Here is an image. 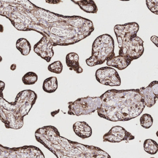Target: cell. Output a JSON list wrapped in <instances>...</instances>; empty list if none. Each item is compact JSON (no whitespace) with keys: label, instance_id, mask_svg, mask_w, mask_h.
<instances>
[{"label":"cell","instance_id":"6da1fadb","mask_svg":"<svg viewBox=\"0 0 158 158\" xmlns=\"http://www.w3.org/2000/svg\"><path fill=\"white\" fill-rule=\"evenodd\" d=\"M101 107L97 112L99 117L111 122H125L139 116L146 106L137 89H111L100 97Z\"/></svg>","mask_w":158,"mask_h":158},{"label":"cell","instance_id":"7a4b0ae2","mask_svg":"<svg viewBox=\"0 0 158 158\" xmlns=\"http://www.w3.org/2000/svg\"><path fill=\"white\" fill-rule=\"evenodd\" d=\"M35 137L37 141L58 158H111L99 148L84 145L61 136L58 129L52 126L38 128Z\"/></svg>","mask_w":158,"mask_h":158},{"label":"cell","instance_id":"3957f363","mask_svg":"<svg viewBox=\"0 0 158 158\" xmlns=\"http://www.w3.org/2000/svg\"><path fill=\"white\" fill-rule=\"evenodd\" d=\"M37 99L30 89L19 92L14 102H10L0 96V117L7 128L19 129L24 124V118L29 113Z\"/></svg>","mask_w":158,"mask_h":158},{"label":"cell","instance_id":"277c9868","mask_svg":"<svg viewBox=\"0 0 158 158\" xmlns=\"http://www.w3.org/2000/svg\"><path fill=\"white\" fill-rule=\"evenodd\" d=\"M139 28L138 24L135 22L114 26V30L120 49L119 55L133 61L143 55L144 41L137 35Z\"/></svg>","mask_w":158,"mask_h":158},{"label":"cell","instance_id":"5b68a950","mask_svg":"<svg viewBox=\"0 0 158 158\" xmlns=\"http://www.w3.org/2000/svg\"><path fill=\"white\" fill-rule=\"evenodd\" d=\"M114 42L111 36L104 34L98 37L92 45L90 58L86 60L88 66H94L104 63L115 57Z\"/></svg>","mask_w":158,"mask_h":158},{"label":"cell","instance_id":"8992f818","mask_svg":"<svg viewBox=\"0 0 158 158\" xmlns=\"http://www.w3.org/2000/svg\"><path fill=\"white\" fill-rule=\"evenodd\" d=\"M102 101L99 97H87L79 98L68 102V114L75 116L89 115L95 112L101 107Z\"/></svg>","mask_w":158,"mask_h":158},{"label":"cell","instance_id":"52a82bcc","mask_svg":"<svg viewBox=\"0 0 158 158\" xmlns=\"http://www.w3.org/2000/svg\"><path fill=\"white\" fill-rule=\"evenodd\" d=\"M0 158H45L42 152L34 146L9 148L1 145Z\"/></svg>","mask_w":158,"mask_h":158},{"label":"cell","instance_id":"ba28073f","mask_svg":"<svg viewBox=\"0 0 158 158\" xmlns=\"http://www.w3.org/2000/svg\"><path fill=\"white\" fill-rule=\"evenodd\" d=\"M95 76L97 81L102 85L110 86H119L121 79L118 72L109 66L101 67L97 70Z\"/></svg>","mask_w":158,"mask_h":158},{"label":"cell","instance_id":"9c48e42d","mask_svg":"<svg viewBox=\"0 0 158 158\" xmlns=\"http://www.w3.org/2000/svg\"><path fill=\"white\" fill-rule=\"evenodd\" d=\"M135 138V136L124 128L120 126H116L112 127L103 135V141L111 143H119L123 141L128 142Z\"/></svg>","mask_w":158,"mask_h":158},{"label":"cell","instance_id":"30bf717a","mask_svg":"<svg viewBox=\"0 0 158 158\" xmlns=\"http://www.w3.org/2000/svg\"><path fill=\"white\" fill-rule=\"evenodd\" d=\"M53 45L50 40L43 37L34 47V51L39 56L49 62L53 57L54 52L52 50Z\"/></svg>","mask_w":158,"mask_h":158},{"label":"cell","instance_id":"8fae6325","mask_svg":"<svg viewBox=\"0 0 158 158\" xmlns=\"http://www.w3.org/2000/svg\"><path fill=\"white\" fill-rule=\"evenodd\" d=\"M73 129L77 135L82 139L88 138L92 134V128L85 122H77L73 125Z\"/></svg>","mask_w":158,"mask_h":158},{"label":"cell","instance_id":"7c38bea8","mask_svg":"<svg viewBox=\"0 0 158 158\" xmlns=\"http://www.w3.org/2000/svg\"><path fill=\"white\" fill-rule=\"evenodd\" d=\"M132 61L125 56L118 55L107 61V65L109 67H113L119 70H123L128 67Z\"/></svg>","mask_w":158,"mask_h":158},{"label":"cell","instance_id":"4fadbf2b","mask_svg":"<svg viewBox=\"0 0 158 158\" xmlns=\"http://www.w3.org/2000/svg\"><path fill=\"white\" fill-rule=\"evenodd\" d=\"M139 92L144 101V104L148 108L154 106L157 101V98L152 92V89L149 86L147 87H141Z\"/></svg>","mask_w":158,"mask_h":158},{"label":"cell","instance_id":"5bb4252c","mask_svg":"<svg viewBox=\"0 0 158 158\" xmlns=\"http://www.w3.org/2000/svg\"><path fill=\"white\" fill-rule=\"evenodd\" d=\"M66 64L70 70H73L77 73H81L83 69L79 64V56L75 52H70L66 56Z\"/></svg>","mask_w":158,"mask_h":158},{"label":"cell","instance_id":"9a60e30c","mask_svg":"<svg viewBox=\"0 0 158 158\" xmlns=\"http://www.w3.org/2000/svg\"><path fill=\"white\" fill-rule=\"evenodd\" d=\"M57 78L55 77H51L45 79L43 82V90L48 93H52L56 91L58 89Z\"/></svg>","mask_w":158,"mask_h":158},{"label":"cell","instance_id":"2e32d148","mask_svg":"<svg viewBox=\"0 0 158 158\" xmlns=\"http://www.w3.org/2000/svg\"><path fill=\"white\" fill-rule=\"evenodd\" d=\"M76 3L79 5L81 10L88 13L96 14L98 9L96 3L93 1H76Z\"/></svg>","mask_w":158,"mask_h":158},{"label":"cell","instance_id":"e0dca14e","mask_svg":"<svg viewBox=\"0 0 158 158\" xmlns=\"http://www.w3.org/2000/svg\"><path fill=\"white\" fill-rule=\"evenodd\" d=\"M16 47L22 55L24 56L28 55L31 52V45L29 41L26 39L21 38L18 39L16 42Z\"/></svg>","mask_w":158,"mask_h":158},{"label":"cell","instance_id":"ac0fdd59","mask_svg":"<svg viewBox=\"0 0 158 158\" xmlns=\"http://www.w3.org/2000/svg\"><path fill=\"white\" fill-rule=\"evenodd\" d=\"M143 147L145 151L151 155H154L158 152V144L153 139H146L143 144Z\"/></svg>","mask_w":158,"mask_h":158},{"label":"cell","instance_id":"d6986e66","mask_svg":"<svg viewBox=\"0 0 158 158\" xmlns=\"http://www.w3.org/2000/svg\"><path fill=\"white\" fill-rule=\"evenodd\" d=\"M38 77L36 73L33 72L26 73L22 78V81L24 85H33L38 81Z\"/></svg>","mask_w":158,"mask_h":158},{"label":"cell","instance_id":"ffe728a7","mask_svg":"<svg viewBox=\"0 0 158 158\" xmlns=\"http://www.w3.org/2000/svg\"><path fill=\"white\" fill-rule=\"evenodd\" d=\"M140 124L143 128L148 129L151 127L153 124V120L150 114H144L140 117Z\"/></svg>","mask_w":158,"mask_h":158},{"label":"cell","instance_id":"44dd1931","mask_svg":"<svg viewBox=\"0 0 158 158\" xmlns=\"http://www.w3.org/2000/svg\"><path fill=\"white\" fill-rule=\"evenodd\" d=\"M63 68V66L62 63L60 61H57L49 64L48 70L51 73L60 74L62 72Z\"/></svg>","mask_w":158,"mask_h":158},{"label":"cell","instance_id":"7402d4cb","mask_svg":"<svg viewBox=\"0 0 158 158\" xmlns=\"http://www.w3.org/2000/svg\"><path fill=\"white\" fill-rule=\"evenodd\" d=\"M147 7L152 13L158 15V0H146Z\"/></svg>","mask_w":158,"mask_h":158},{"label":"cell","instance_id":"603a6c76","mask_svg":"<svg viewBox=\"0 0 158 158\" xmlns=\"http://www.w3.org/2000/svg\"><path fill=\"white\" fill-rule=\"evenodd\" d=\"M148 86L152 89L153 94H154L157 99H158V81H152L148 85Z\"/></svg>","mask_w":158,"mask_h":158},{"label":"cell","instance_id":"cb8c5ba5","mask_svg":"<svg viewBox=\"0 0 158 158\" xmlns=\"http://www.w3.org/2000/svg\"><path fill=\"white\" fill-rule=\"evenodd\" d=\"M151 40L152 42L158 48V37L157 36L153 35L151 37Z\"/></svg>","mask_w":158,"mask_h":158},{"label":"cell","instance_id":"d4e9b609","mask_svg":"<svg viewBox=\"0 0 158 158\" xmlns=\"http://www.w3.org/2000/svg\"><path fill=\"white\" fill-rule=\"evenodd\" d=\"M16 65L15 64H13L11 66L10 69L12 71H14L16 69Z\"/></svg>","mask_w":158,"mask_h":158},{"label":"cell","instance_id":"484cf974","mask_svg":"<svg viewBox=\"0 0 158 158\" xmlns=\"http://www.w3.org/2000/svg\"><path fill=\"white\" fill-rule=\"evenodd\" d=\"M156 135H157V136L158 137V131L156 132Z\"/></svg>","mask_w":158,"mask_h":158},{"label":"cell","instance_id":"4316f807","mask_svg":"<svg viewBox=\"0 0 158 158\" xmlns=\"http://www.w3.org/2000/svg\"><path fill=\"white\" fill-rule=\"evenodd\" d=\"M153 158V157H152V158Z\"/></svg>","mask_w":158,"mask_h":158}]
</instances>
